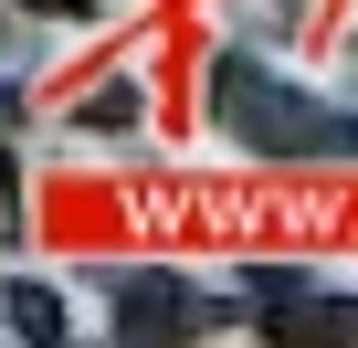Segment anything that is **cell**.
Here are the masks:
<instances>
[{"instance_id": "obj_5", "label": "cell", "mask_w": 358, "mask_h": 348, "mask_svg": "<svg viewBox=\"0 0 358 348\" xmlns=\"http://www.w3.org/2000/svg\"><path fill=\"white\" fill-rule=\"evenodd\" d=\"M74 127H137V85H95Z\"/></svg>"}, {"instance_id": "obj_2", "label": "cell", "mask_w": 358, "mask_h": 348, "mask_svg": "<svg viewBox=\"0 0 358 348\" xmlns=\"http://www.w3.org/2000/svg\"><path fill=\"white\" fill-rule=\"evenodd\" d=\"M106 327L116 337H201V327H222V306L169 264H127V274H106Z\"/></svg>"}, {"instance_id": "obj_6", "label": "cell", "mask_w": 358, "mask_h": 348, "mask_svg": "<svg viewBox=\"0 0 358 348\" xmlns=\"http://www.w3.org/2000/svg\"><path fill=\"white\" fill-rule=\"evenodd\" d=\"M11 327H43V337H53V327H64V306H53L43 285H11Z\"/></svg>"}, {"instance_id": "obj_8", "label": "cell", "mask_w": 358, "mask_h": 348, "mask_svg": "<svg viewBox=\"0 0 358 348\" xmlns=\"http://www.w3.org/2000/svg\"><path fill=\"white\" fill-rule=\"evenodd\" d=\"M0 43H11V0H0Z\"/></svg>"}, {"instance_id": "obj_4", "label": "cell", "mask_w": 358, "mask_h": 348, "mask_svg": "<svg viewBox=\"0 0 358 348\" xmlns=\"http://www.w3.org/2000/svg\"><path fill=\"white\" fill-rule=\"evenodd\" d=\"M22 127H32V95L0 85V243H22Z\"/></svg>"}, {"instance_id": "obj_3", "label": "cell", "mask_w": 358, "mask_h": 348, "mask_svg": "<svg viewBox=\"0 0 358 348\" xmlns=\"http://www.w3.org/2000/svg\"><path fill=\"white\" fill-rule=\"evenodd\" d=\"M243 316L264 337H358V295H306L295 274H243Z\"/></svg>"}, {"instance_id": "obj_1", "label": "cell", "mask_w": 358, "mask_h": 348, "mask_svg": "<svg viewBox=\"0 0 358 348\" xmlns=\"http://www.w3.org/2000/svg\"><path fill=\"white\" fill-rule=\"evenodd\" d=\"M211 127L243 137L253 158H358V106H327L306 85H285L264 53L222 43L211 53Z\"/></svg>"}, {"instance_id": "obj_7", "label": "cell", "mask_w": 358, "mask_h": 348, "mask_svg": "<svg viewBox=\"0 0 358 348\" xmlns=\"http://www.w3.org/2000/svg\"><path fill=\"white\" fill-rule=\"evenodd\" d=\"M11 11H53V22H85L95 0H11Z\"/></svg>"}]
</instances>
